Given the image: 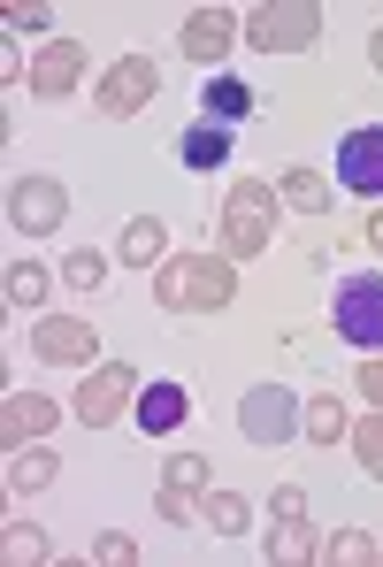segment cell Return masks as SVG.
Masks as SVG:
<instances>
[{
    "label": "cell",
    "instance_id": "6da1fadb",
    "mask_svg": "<svg viewBox=\"0 0 383 567\" xmlns=\"http://www.w3.org/2000/svg\"><path fill=\"white\" fill-rule=\"evenodd\" d=\"M230 254H169L162 269H154V299L169 307V315H215V307H230Z\"/></svg>",
    "mask_w": 383,
    "mask_h": 567
},
{
    "label": "cell",
    "instance_id": "7a4b0ae2",
    "mask_svg": "<svg viewBox=\"0 0 383 567\" xmlns=\"http://www.w3.org/2000/svg\"><path fill=\"white\" fill-rule=\"evenodd\" d=\"M277 207H284V199H277L269 185H253V177L222 192V254H230V261L269 254V238H277Z\"/></svg>",
    "mask_w": 383,
    "mask_h": 567
},
{
    "label": "cell",
    "instance_id": "3957f363",
    "mask_svg": "<svg viewBox=\"0 0 383 567\" xmlns=\"http://www.w3.org/2000/svg\"><path fill=\"white\" fill-rule=\"evenodd\" d=\"M314 39H322V8L314 0H261L246 16V47H261V54H299Z\"/></svg>",
    "mask_w": 383,
    "mask_h": 567
},
{
    "label": "cell",
    "instance_id": "277c9868",
    "mask_svg": "<svg viewBox=\"0 0 383 567\" xmlns=\"http://www.w3.org/2000/svg\"><path fill=\"white\" fill-rule=\"evenodd\" d=\"M330 330L361 353H383V277H345L330 291Z\"/></svg>",
    "mask_w": 383,
    "mask_h": 567
},
{
    "label": "cell",
    "instance_id": "5b68a950",
    "mask_svg": "<svg viewBox=\"0 0 383 567\" xmlns=\"http://www.w3.org/2000/svg\"><path fill=\"white\" fill-rule=\"evenodd\" d=\"M238 430H246V445H284L291 430H299V399H291L284 383H253L246 406H238Z\"/></svg>",
    "mask_w": 383,
    "mask_h": 567
},
{
    "label": "cell",
    "instance_id": "8992f818",
    "mask_svg": "<svg viewBox=\"0 0 383 567\" xmlns=\"http://www.w3.org/2000/svg\"><path fill=\"white\" fill-rule=\"evenodd\" d=\"M8 223L31 230V238L62 230V223H70V192L54 185V177H15V185H8Z\"/></svg>",
    "mask_w": 383,
    "mask_h": 567
},
{
    "label": "cell",
    "instance_id": "52a82bcc",
    "mask_svg": "<svg viewBox=\"0 0 383 567\" xmlns=\"http://www.w3.org/2000/svg\"><path fill=\"white\" fill-rule=\"evenodd\" d=\"M31 353H39L46 369H85V361L100 353V330H93V322H70V315H39Z\"/></svg>",
    "mask_w": 383,
    "mask_h": 567
},
{
    "label": "cell",
    "instance_id": "ba28073f",
    "mask_svg": "<svg viewBox=\"0 0 383 567\" xmlns=\"http://www.w3.org/2000/svg\"><path fill=\"white\" fill-rule=\"evenodd\" d=\"M154 85H162V70L146 62V54H123L107 78H100V115H115V123H131L146 100H154Z\"/></svg>",
    "mask_w": 383,
    "mask_h": 567
},
{
    "label": "cell",
    "instance_id": "9c48e42d",
    "mask_svg": "<svg viewBox=\"0 0 383 567\" xmlns=\"http://www.w3.org/2000/svg\"><path fill=\"white\" fill-rule=\"evenodd\" d=\"M338 185L361 192V199H383V123L338 138Z\"/></svg>",
    "mask_w": 383,
    "mask_h": 567
},
{
    "label": "cell",
    "instance_id": "30bf717a",
    "mask_svg": "<svg viewBox=\"0 0 383 567\" xmlns=\"http://www.w3.org/2000/svg\"><path fill=\"white\" fill-rule=\"evenodd\" d=\"M131 391H138L131 369H93V377L77 383V422H85V430H115L123 406H131Z\"/></svg>",
    "mask_w": 383,
    "mask_h": 567
},
{
    "label": "cell",
    "instance_id": "8fae6325",
    "mask_svg": "<svg viewBox=\"0 0 383 567\" xmlns=\"http://www.w3.org/2000/svg\"><path fill=\"white\" fill-rule=\"evenodd\" d=\"M77 78H85V39H46V47L31 54V93L39 100L77 93Z\"/></svg>",
    "mask_w": 383,
    "mask_h": 567
},
{
    "label": "cell",
    "instance_id": "7c38bea8",
    "mask_svg": "<svg viewBox=\"0 0 383 567\" xmlns=\"http://www.w3.org/2000/svg\"><path fill=\"white\" fill-rule=\"evenodd\" d=\"M238 31H246V23H238L230 8H192L185 31H177V47H185L192 62H207V70H215V62H222V54L238 47Z\"/></svg>",
    "mask_w": 383,
    "mask_h": 567
},
{
    "label": "cell",
    "instance_id": "4fadbf2b",
    "mask_svg": "<svg viewBox=\"0 0 383 567\" xmlns=\"http://www.w3.org/2000/svg\"><path fill=\"white\" fill-rule=\"evenodd\" d=\"M54 422H62V406H54L46 391H8V399H0V437H8V453H15V445H39Z\"/></svg>",
    "mask_w": 383,
    "mask_h": 567
},
{
    "label": "cell",
    "instance_id": "5bb4252c",
    "mask_svg": "<svg viewBox=\"0 0 383 567\" xmlns=\"http://www.w3.org/2000/svg\"><path fill=\"white\" fill-rule=\"evenodd\" d=\"M115 261H131V269H162V261H169V230H162L154 215L123 223V238H115Z\"/></svg>",
    "mask_w": 383,
    "mask_h": 567
},
{
    "label": "cell",
    "instance_id": "9a60e30c",
    "mask_svg": "<svg viewBox=\"0 0 383 567\" xmlns=\"http://www.w3.org/2000/svg\"><path fill=\"white\" fill-rule=\"evenodd\" d=\"M177 162H185L192 177L222 169V162H230V131H222V123H192L185 138H177Z\"/></svg>",
    "mask_w": 383,
    "mask_h": 567
},
{
    "label": "cell",
    "instance_id": "2e32d148",
    "mask_svg": "<svg viewBox=\"0 0 383 567\" xmlns=\"http://www.w3.org/2000/svg\"><path fill=\"white\" fill-rule=\"evenodd\" d=\"M185 414H192L185 383H146V391H138V430H154V437H162V430H177Z\"/></svg>",
    "mask_w": 383,
    "mask_h": 567
},
{
    "label": "cell",
    "instance_id": "e0dca14e",
    "mask_svg": "<svg viewBox=\"0 0 383 567\" xmlns=\"http://www.w3.org/2000/svg\"><path fill=\"white\" fill-rule=\"evenodd\" d=\"M299 430H307L314 445H345V437H353V414H345L330 391H314V399L299 406Z\"/></svg>",
    "mask_w": 383,
    "mask_h": 567
},
{
    "label": "cell",
    "instance_id": "ac0fdd59",
    "mask_svg": "<svg viewBox=\"0 0 383 567\" xmlns=\"http://www.w3.org/2000/svg\"><path fill=\"white\" fill-rule=\"evenodd\" d=\"M199 529H215V537H246V529H253V506H246L238 491H199Z\"/></svg>",
    "mask_w": 383,
    "mask_h": 567
},
{
    "label": "cell",
    "instance_id": "d6986e66",
    "mask_svg": "<svg viewBox=\"0 0 383 567\" xmlns=\"http://www.w3.org/2000/svg\"><path fill=\"white\" fill-rule=\"evenodd\" d=\"M246 115H253V85H246V78H215V85H207V123L230 131V123H246Z\"/></svg>",
    "mask_w": 383,
    "mask_h": 567
},
{
    "label": "cell",
    "instance_id": "ffe728a7",
    "mask_svg": "<svg viewBox=\"0 0 383 567\" xmlns=\"http://www.w3.org/2000/svg\"><path fill=\"white\" fill-rule=\"evenodd\" d=\"M46 284H54V277H46L39 261H8V277H0V299L31 315V307H46Z\"/></svg>",
    "mask_w": 383,
    "mask_h": 567
},
{
    "label": "cell",
    "instance_id": "44dd1931",
    "mask_svg": "<svg viewBox=\"0 0 383 567\" xmlns=\"http://www.w3.org/2000/svg\"><path fill=\"white\" fill-rule=\"evenodd\" d=\"M277 199L299 207V215H330V177L322 169H291L284 185H277Z\"/></svg>",
    "mask_w": 383,
    "mask_h": 567
},
{
    "label": "cell",
    "instance_id": "7402d4cb",
    "mask_svg": "<svg viewBox=\"0 0 383 567\" xmlns=\"http://www.w3.org/2000/svg\"><path fill=\"white\" fill-rule=\"evenodd\" d=\"M54 468H62V461H54L46 445H15V453H8V483H15V491H46Z\"/></svg>",
    "mask_w": 383,
    "mask_h": 567
},
{
    "label": "cell",
    "instance_id": "603a6c76",
    "mask_svg": "<svg viewBox=\"0 0 383 567\" xmlns=\"http://www.w3.org/2000/svg\"><path fill=\"white\" fill-rule=\"evenodd\" d=\"M314 553H322V537L307 529V514H299V522H284V529L269 537V560H277V567H299V560H314Z\"/></svg>",
    "mask_w": 383,
    "mask_h": 567
},
{
    "label": "cell",
    "instance_id": "cb8c5ba5",
    "mask_svg": "<svg viewBox=\"0 0 383 567\" xmlns=\"http://www.w3.org/2000/svg\"><path fill=\"white\" fill-rule=\"evenodd\" d=\"M0 553H8V567H39V560H54L46 529H31V522H15V529L0 537Z\"/></svg>",
    "mask_w": 383,
    "mask_h": 567
},
{
    "label": "cell",
    "instance_id": "d4e9b609",
    "mask_svg": "<svg viewBox=\"0 0 383 567\" xmlns=\"http://www.w3.org/2000/svg\"><path fill=\"white\" fill-rule=\"evenodd\" d=\"M345 445H353V461H361V475H376V483H383V414H361Z\"/></svg>",
    "mask_w": 383,
    "mask_h": 567
},
{
    "label": "cell",
    "instance_id": "484cf974",
    "mask_svg": "<svg viewBox=\"0 0 383 567\" xmlns=\"http://www.w3.org/2000/svg\"><path fill=\"white\" fill-rule=\"evenodd\" d=\"M322 560H330V567H369V560H383V553H376L369 529H338V537L322 545Z\"/></svg>",
    "mask_w": 383,
    "mask_h": 567
},
{
    "label": "cell",
    "instance_id": "4316f807",
    "mask_svg": "<svg viewBox=\"0 0 383 567\" xmlns=\"http://www.w3.org/2000/svg\"><path fill=\"white\" fill-rule=\"evenodd\" d=\"M100 277H107V254H93V246H77V254L62 261V284H77V291H93Z\"/></svg>",
    "mask_w": 383,
    "mask_h": 567
},
{
    "label": "cell",
    "instance_id": "83f0119b",
    "mask_svg": "<svg viewBox=\"0 0 383 567\" xmlns=\"http://www.w3.org/2000/svg\"><path fill=\"white\" fill-rule=\"evenodd\" d=\"M162 483H177V491H207V461H199V453H177V461H162Z\"/></svg>",
    "mask_w": 383,
    "mask_h": 567
},
{
    "label": "cell",
    "instance_id": "f1b7e54d",
    "mask_svg": "<svg viewBox=\"0 0 383 567\" xmlns=\"http://www.w3.org/2000/svg\"><path fill=\"white\" fill-rule=\"evenodd\" d=\"M154 514H162V522H177V529H185V522H199L192 491H177V483H162V491H154Z\"/></svg>",
    "mask_w": 383,
    "mask_h": 567
},
{
    "label": "cell",
    "instance_id": "f546056e",
    "mask_svg": "<svg viewBox=\"0 0 383 567\" xmlns=\"http://www.w3.org/2000/svg\"><path fill=\"white\" fill-rule=\"evenodd\" d=\"M93 560H100V567H131V560H138V545H131V537H100Z\"/></svg>",
    "mask_w": 383,
    "mask_h": 567
},
{
    "label": "cell",
    "instance_id": "4dcf8cb0",
    "mask_svg": "<svg viewBox=\"0 0 383 567\" xmlns=\"http://www.w3.org/2000/svg\"><path fill=\"white\" fill-rule=\"evenodd\" d=\"M269 514H277V522H299V514H307V491H299V483H284V491L269 498Z\"/></svg>",
    "mask_w": 383,
    "mask_h": 567
},
{
    "label": "cell",
    "instance_id": "1f68e13d",
    "mask_svg": "<svg viewBox=\"0 0 383 567\" xmlns=\"http://www.w3.org/2000/svg\"><path fill=\"white\" fill-rule=\"evenodd\" d=\"M46 23H54V16H46L39 0H23V8H8V31H46Z\"/></svg>",
    "mask_w": 383,
    "mask_h": 567
},
{
    "label": "cell",
    "instance_id": "d6a6232c",
    "mask_svg": "<svg viewBox=\"0 0 383 567\" xmlns=\"http://www.w3.org/2000/svg\"><path fill=\"white\" fill-rule=\"evenodd\" d=\"M361 391L376 399V414H383V353H369V361H361Z\"/></svg>",
    "mask_w": 383,
    "mask_h": 567
},
{
    "label": "cell",
    "instance_id": "836d02e7",
    "mask_svg": "<svg viewBox=\"0 0 383 567\" xmlns=\"http://www.w3.org/2000/svg\"><path fill=\"white\" fill-rule=\"evenodd\" d=\"M369 246H376V254H383V207H376V215H369Z\"/></svg>",
    "mask_w": 383,
    "mask_h": 567
},
{
    "label": "cell",
    "instance_id": "e575fe53",
    "mask_svg": "<svg viewBox=\"0 0 383 567\" xmlns=\"http://www.w3.org/2000/svg\"><path fill=\"white\" fill-rule=\"evenodd\" d=\"M369 62H376V70H383V31H376V39H369Z\"/></svg>",
    "mask_w": 383,
    "mask_h": 567
}]
</instances>
